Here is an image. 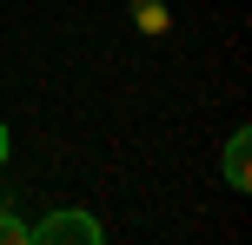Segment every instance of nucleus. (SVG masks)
Segmentation results:
<instances>
[{
  "label": "nucleus",
  "instance_id": "7ed1b4c3",
  "mask_svg": "<svg viewBox=\"0 0 252 245\" xmlns=\"http://www.w3.org/2000/svg\"><path fill=\"white\" fill-rule=\"evenodd\" d=\"M0 245H27V225L13 219V212H0Z\"/></svg>",
  "mask_w": 252,
  "mask_h": 245
},
{
  "label": "nucleus",
  "instance_id": "f03ea898",
  "mask_svg": "<svg viewBox=\"0 0 252 245\" xmlns=\"http://www.w3.org/2000/svg\"><path fill=\"white\" fill-rule=\"evenodd\" d=\"M226 186H232V192L252 186V133H246V126L226 139Z\"/></svg>",
  "mask_w": 252,
  "mask_h": 245
},
{
  "label": "nucleus",
  "instance_id": "f257e3e1",
  "mask_svg": "<svg viewBox=\"0 0 252 245\" xmlns=\"http://www.w3.org/2000/svg\"><path fill=\"white\" fill-rule=\"evenodd\" d=\"M100 239H106V225L93 212H80V206H60L40 225H27V245H100Z\"/></svg>",
  "mask_w": 252,
  "mask_h": 245
},
{
  "label": "nucleus",
  "instance_id": "20e7f679",
  "mask_svg": "<svg viewBox=\"0 0 252 245\" xmlns=\"http://www.w3.org/2000/svg\"><path fill=\"white\" fill-rule=\"evenodd\" d=\"M0 159H7V126H0Z\"/></svg>",
  "mask_w": 252,
  "mask_h": 245
}]
</instances>
